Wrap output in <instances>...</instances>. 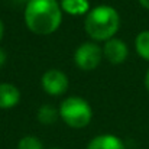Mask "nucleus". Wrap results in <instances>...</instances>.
Returning a JSON list of instances; mask_svg holds the SVG:
<instances>
[{
  "instance_id": "1",
  "label": "nucleus",
  "mask_w": 149,
  "mask_h": 149,
  "mask_svg": "<svg viewBox=\"0 0 149 149\" xmlns=\"http://www.w3.org/2000/svg\"><path fill=\"white\" fill-rule=\"evenodd\" d=\"M62 13L58 0H29L25 6V23L36 35H51L61 26Z\"/></svg>"
},
{
  "instance_id": "2",
  "label": "nucleus",
  "mask_w": 149,
  "mask_h": 149,
  "mask_svg": "<svg viewBox=\"0 0 149 149\" xmlns=\"http://www.w3.org/2000/svg\"><path fill=\"white\" fill-rule=\"evenodd\" d=\"M84 29L91 39L106 42L114 38L120 29V16L111 6H96L86 15Z\"/></svg>"
},
{
  "instance_id": "3",
  "label": "nucleus",
  "mask_w": 149,
  "mask_h": 149,
  "mask_svg": "<svg viewBox=\"0 0 149 149\" xmlns=\"http://www.w3.org/2000/svg\"><path fill=\"white\" fill-rule=\"evenodd\" d=\"M59 117L74 129H83L86 127L91 119H93V109L87 100L71 96L62 100L59 106Z\"/></svg>"
},
{
  "instance_id": "4",
  "label": "nucleus",
  "mask_w": 149,
  "mask_h": 149,
  "mask_svg": "<svg viewBox=\"0 0 149 149\" xmlns=\"http://www.w3.org/2000/svg\"><path fill=\"white\" fill-rule=\"evenodd\" d=\"M101 59H103V48L96 42L81 44L74 54L75 65L83 71H91L97 68Z\"/></svg>"
},
{
  "instance_id": "5",
  "label": "nucleus",
  "mask_w": 149,
  "mask_h": 149,
  "mask_svg": "<svg viewBox=\"0 0 149 149\" xmlns=\"http://www.w3.org/2000/svg\"><path fill=\"white\" fill-rule=\"evenodd\" d=\"M41 84H42V88L47 94H49L52 97H58V96H62L67 93L70 81H68V77L64 71L56 70V68H51L44 72Z\"/></svg>"
},
{
  "instance_id": "6",
  "label": "nucleus",
  "mask_w": 149,
  "mask_h": 149,
  "mask_svg": "<svg viewBox=\"0 0 149 149\" xmlns=\"http://www.w3.org/2000/svg\"><path fill=\"white\" fill-rule=\"evenodd\" d=\"M127 55H129L127 45H126L122 39H119V38H111V39H109V41L104 42L103 56H104L110 64H114V65L123 64V62L127 59Z\"/></svg>"
},
{
  "instance_id": "7",
  "label": "nucleus",
  "mask_w": 149,
  "mask_h": 149,
  "mask_svg": "<svg viewBox=\"0 0 149 149\" xmlns=\"http://www.w3.org/2000/svg\"><path fill=\"white\" fill-rule=\"evenodd\" d=\"M20 101V91L10 83H0V109H13Z\"/></svg>"
},
{
  "instance_id": "8",
  "label": "nucleus",
  "mask_w": 149,
  "mask_h": 149,
  "mask_svg": "<svg viewBox=\"0 0 149 149\" xmlns=\"http://www.w3.org/2000/svg\"><path fill=\"white\" fill-rule=\"evenodd\" d=\"M87 149H126L125 143L120 138L114 136V135H99L96 138H93L88 145Z\"/></svg>"
},
{
  "instance_id": "9",
  "label": "nucleus",
  "mask_w": 149,
  "mask_h": 149,
  "mask_svg": "<svg viewBox=\"0 0 149 149\" xmlns=\"http://www.w3.org/2000/svg\"><path fill=\"white\" fill-rule=\"evenodd\" d=\"M59 4L62 12L71 16H86L91 10L88 0H59Z\"/></svg>"
},
{
  "instance_id": "10",
  "label": "nucleus",
  "mask_w": 149,
  "mask_h": 149,
  "mask_svg": "<svg viewBox=\"0 0 149 149\" xmlns=\"http://www.w3.org/2000/svg\"><path fill=\"white\" fill-rule=\"evenodd\" d=\"M38 120L42 123V125H52L58 120L59 117V110L55 109L54 106L51 104H42L39 109H38Z\"/></svg>"
},
{
  "instance_id": "11",
  "label": "nucleus",
  "mask_w": 149,
  "mask_h": 149,
  "mask_svg": "<svg viewBox=\"0 0 149 149\" xmlns=\"http://www.w3.org/2000/svg\"><path fill=\"white\" fill-rule=\"evenodd\" d=\"M135 49L138 55L149 62V31H142L135 39Z\"/></svg>"
},
{
  "instance_id": "12",
  "label": "nucleus",
  "mask_w": 149,
  "mask_h": 149,
  "mask_svg": "<svg viewBox=\"0 0 149 149\" xmlns=\"http://www.w3.org/2000/svg\"><path fill=\"white\" fill-rule=\"evenodd\" d=\"M17 149H44V145H42L41 139L29 135V136H23L19 141Z\"/></svg>"
},
{
  "instance_id": "13",
  "label": "nucleus",
  "mask_w": 149,
  "mask_h": 149,
  "mask_svg": "<svg viewBox=\"0 0 149 149\" xmlns=\"http://www.w3.org/2000/svg\"><path fill=\"white\" fill-rule=\"evenodd\" d=\"M4 62H6V52L0 48V67H1Z\"/></svg>"
},
{
  "instance_id": "14",
  "label": "nucleus",
  "mask_w": 149,
  "mask_h": 149,
  "mask_svg": "<svg viewBox=\"0 0 149 149\" xmlns=\"http://www.w3.org/2000/svg\"><path fill=\"white\" fill-rule=\"evenodd\" d=\"M138 1H139V4H141L143 9L149 10V0H138Z\"/></svg>"
},
{
  "instance_id": "15",
  "label": "nucleus",
  "mask_w": 149,
  "mask_h": 149,
  "mask_svg": "<svg viewBox=\"0 0 149 149\" xmlns=\"http://www.w3.org/2000/svg\"><path fill=\"white\" fill-rule=\"evenodd\" d=\"M3 35H4V23H3V20L0 19V41L3 39Z\"/></svg>"
},
{
  "instance_id": "16",
  "label": "nucleus",
  "mask_w": 149,
  "mask_h": 149,
  "mask_svg": "<svg viewBox=\"0 0 149 149\" xmlns=\"http://www.w3.org/2000/svg\"><path fill=\"white\" fill-rule=\"evenodd\" d=\"M145 87H146V90L149 91V68H148V71H146V75H145Z\"/></svg>"
},
{
  "instance_id": "17",
  "label": "nucleus",
  "mask_w": 149,
  "mask_h": 149,
  "mask_svg": "<svg viewBox=\"0 0 149 149\" xmlns=\"http://www.w3.org/2000/svg\"><path fill=\"white\" fill-rule=\"evenodd\" d=\"M51 149H59V148H51Z\"/></svg>"
}]
</instances>
